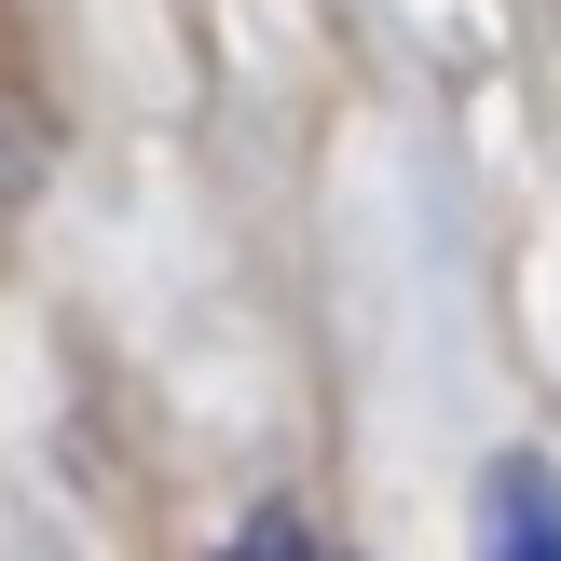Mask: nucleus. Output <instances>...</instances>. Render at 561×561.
Returning a JSON list of instances; mask_svg holds the SVG:
<instances>
[{
    "instance_id": "obj_1",
    "label": "nucleus",
    "mask_w": 561,
    "mask_h": 561,
    "mask_svg": "<svg viewBox=\"0 0 561 561\" xmlns=\"http://www.w3.org/2000/svg\"><path fill=\"white\" fill-rule=\"evenodd\" d=\"M480 561H561V466L507 453L480 480Z\"/></svg>"
},
{
    "instance_id": "obj_2",
    "label": "nucleus",
    "mask_w": 561,
    "mask_h": 561,
    "mask_svg": "<svg viewBox=\"0 0 561 561\" xmlns=\"http://www.w3.org/2000/svg\"><path fill=\"white\" fill-rule=\"evenodd\" d=\"M219 561H329V535H316L301 507H247L233 535H219Z\"/></svg>"
}]
</instances>
